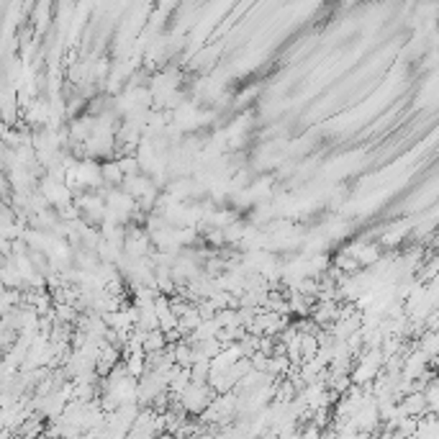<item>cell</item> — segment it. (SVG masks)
<instances>
[{
    "instance_id": "obj_2",
    "label": "cell",
    "mask_w": 439,
    "mask_h": 439,
    "mask_svg": "<svg viewBox=\"0 0 439 439\" xmlns=\"http://www.w3.org/2000/svg\"><path fill=\"white\" fill-rule=\"evenodd\" d=\"M101 172H103V185H106V188H123L126 175H123L118 159H106V162H101Z\"/></svg>"
},
{
    "instance_id": "obj_3",
    "label": "cell",
    "mask_w": 439,
    "mask_h": 439,
    "mask_svg": "<svg viewBox=\"0 0 439 439\" xmlns=\"http://www.w3.org/2000/svg\"><path fill=\"white\" fill-rule=\"evenodd\" d=\"M157 439H178V437H175V434H172V432H162Z\"/></svg>"
},
{
    "instance_id": "obj_1",
    "label": "cell",
    "mask_w": 439,
    "mask_h": 439,
    "mask_svg": "<svg viewBox=\"0 0 439 439\" xmlns=\"http://www.w3.org/2000/svg\"><path fill=\"white\" fill-rule=\"evenodd\" d=\"M216 398V393H213V388H211L208 383H196L193 380L188 388H185V393L180 395L178 401L180 406H183L185 414H193V416H201L206 411V408L211 406V401Z\"/></svg>"
}]
</instances>
